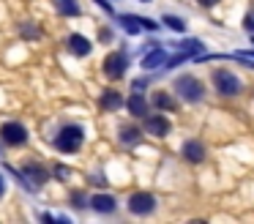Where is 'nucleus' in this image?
Returning a JSON list of instances; mask_svg holds the SVG:
<instances>
[{
	"label": "nucleus",
	"instance_id": "f257e3e1",
	"mask_svg": "<svg viewBox=\"0 0 254 224\" xmlns=\"http://www.w3.org/2000/svg\"><path fill=\"white\" fill-rule=\"evenodd\" d=\"M8 175H14V180H17L19 186H22L28 194H36L39 189H44L47 183L52 180V169L47 167L44 161H36V158H30V161H22L19 167H11V164H6Z\"/></svg>",
	"mask_w": 254,
	"mask_h": 224
},
{
	"label": "nucleus",
	"instance_id": "f03ea898",
	"mask_svg": "<svg viewBox=\"0 0 254 224\" xmlns=\"http://www.w3.org/2000/svg\"><path fill=\"white\" fill-rule=\"evenodd\" d=\"M85 145V126L74 123V120H66V123L58 126V131L52 134V148H55L61 156H74L79 153Z\"/></svg>",
	"mask_w": 254,
	"mask_h": 224
},
{
	"label": "nucleus",
	"instance_id": "7ed1b4c3",
	"mask_svg": "<svg viewBox=\"0 0 254 224\" xmlns=\"http://www.w3.org/2000/svg\"><path fill=\"white\" fill-rule=\"evenodd\" d=\"M126 71H128V52L126 49H112V52L104 55V60H101V74L110 82L123 79Z\"/></svg>",
	"mask_w": 254,
	"mask_h": 224
},
{
	"label": "nucleus",
	"instance_id": "20e7f679",
	"mask_svg": "<svg viewBox=\"0 0 254 224\" xmlns=\"http://www.w3.org/2000/svg\"><path fill=\"white\" fill-rule=\"evenodd\" d=\"M172 90H175L186 104H197V101L205 98V85L194 74H181L175 82H172Z\"/></svg>",
	"mask_w": 254,
	"mask_h": 224
},
{
	"label": "nucleus",
	"instance_id": "39448f33",
	"mask_svg": "<svg viewBox=\"0 0 254 224\" xmlns=\"http://www.w3.org/2000/svg\"><path fill=\"white\" fill-rule=\"evenodd\" d=\"M0 140L6 148H25L30 142V131L22 120H3L0 123Z\"/></svg>",
	"mask_w": 254,
	"mask_h": 224
},
{
	"label": "nucleus",
	"instance_id": "423d86ee",
	"mask_svg": "<svg viewBox=\"0 0 254 224\" xmlns=\"http://www.w3.org/2000/svg\"><path fill=\"white\" fill-rule=\"evenodd\" d=\"M115 22L123 27V33H128V36H139L142 30H148V33L159 30V22H156V19L137 16V14H115Z\"/></svg>",
	"mask_w": 254,
	"mask_h": 224
},
{
	"label": "nucleus",
	"instance_id": "0eeeda50",
	"mask_svg": "<svg viewBox=\"0 0 254 224\" xmlns=\"http://www.w3.org/2000/svg\"><path fill=\"white\" fill-rule=\"evenodd\" d=\"M210 82H213L216 93H219V96H227V98H230V96H238V93L243 90V82L238 79V74H232V71H227V69L213 71Z\"/></svg>",
	"mask_w": 254,
	"mask_h": 224
},
{
	"label": "nucleus",
	"instance_id": "6e6552de",
	"mask_svg": "<svg viewBox=\"0 0 254 224\" xmlns=\"http://www.w3.org/2000/svg\"><path fill=\"white\" fill-rule=\"evenodd\" d=\"M126 208H128L131 216H150V213L159 208V200H156L150 191H134L126 200Z\"/></svg>",
	"mask_w": 254,
	"mask_h": 224
},
{
	"label": "nucleus",
	"instance_id": "1a4fd4ad",
	"mask_svg": "<svg viewBox=\"0 0 254 224\" xmlns=\"http://www.w3.org/2000/svg\"><path fill=\"white\" fill-rule=\"evenodd\" d=\"M88 208L93 213H99V216H112V213L118 211V200H115V194H110V191H96V194H90Z\"/></svg>",
	"mask_w": 254,
	"mask_h": 224
},
{
	"label": "nucleus",
	"instance_id": "9d476101",
	"mask_svg": "<svg viewBox=\"0 0 254 224\" xmlns=\"http://www.w3.org/2000/svg\"><path fill=\"white\" fill-rule=\"evenodd\" d=\"M142 129H145V134H150V137H167L172 131V123H170V118L167 115H145L142 118Z\"/></svg>",
	"mask_w": 254,
	"mask_h": 224
},
{
	"label": "nucleus",
	"instance_id": "9b49d317",
	"mask_svg": "<svg viewBox=\"0 0 254 224\" xmlns=\"http://www.w3.org/2000/svg\"><path fill=\"white\" fill-rule=\"evenodd\" d=\"M66 49H68V55H74V58H88V55L93 52V41H90L88 36H82V33H68L66 36Z\"/></svg>",
	"mask_w": 254,
	"mask_h": 224
},
{
	"label": "nucleus",
	"instance_id": "f8f14e48",
	"mask_svg": "<svg viewBox=\"0 0 254 224\" xmlns=\"http://www.w3.org/2000/svg\"><path fill=\"white\" fill-rule=\"evenodd\" d=\"M142 134L145 129L137 123H121V129H118V142H121L123 148H137L139 142H142Z\"/></svg>",
	"mask_w": 254,
	"mask_h": 224
},
{
	"label": "nucleus",
	"instance_id": "ddd939ff",
	"mask_svg": "<svg viewBox=\"0 0 254 224\" xmlns=\"http://www.w3.org/2000/svg\"><path fill=\"white\" fill-rule=\"evenodd\" d=\"M126 109L134 120H142L150 112V101L142 96V90H131V96L126 98Z\"/></svg>",
	"mask_w": 254,
	"mask_h": 224
},
{
	"label": "nucleus",
	"instance_id": "4468645a",
	"mask_svg": "<svg viewBox=\"0 0 254 224\" xmlns=\"http://www.w3.org/2000/svg\"><path fill=\"white\" fill-rule=\"evenodd\" d=\"M99 107L104 109V112H118L121 107H126V98H123V93L115 90V87H104V90L99 93Z\"/></svg>",
	"mask_w": 254,
	"mask_h": 224
},
{
	"label": "nucleus",
	"instance_id": "2eb2a0df",
	"mask_svg": "<svg viewBox=\"0 0 254 224\" xmlns=\"http://www.w3.org/2000/svg\"><path fill=\"white\" fill-rule=\"evenodd\" d=\"M139 63H142V71H156V69H161V66L167 63V49H164V47H148Z\"/></svg>",
	"mask_w": 254,
	"mask_h": 224
},
{
	"label": "nucleus",
	"instance_id": "dca6fc26",
	"mask_svg": "<svg viewBox=\"0 0 254 224\" xmlns=\"http://www.w3.org/2000/svg\"><path fill=\"white\" fill-rule=\"evenodd\" d=\"M181 156L189 164H199V161H205V145L199 140H186L181 145Z\"/></svg>",
	"mask_w": 254,
	"mask_h": 224
},
{
	"label": "nucleus",
	"instance_id": "f3484780",
	"mask_svg": "<svg viewBox=\"0 0 254 224\" xmlns=\"http://www.w3.org/2000/svg\"><path fill=\"white\" fill-rule=\"evenodd\" d=\"M150 104H153L156 109H161V112H175V109H178L175 96L167 93V90H156L153 96H150Z\"/></svg>",
	"mask_w": 254,
	"mask_h": 224
},
{
	"label": "nucleus",
	"instance_id": "a211bd4d",
	"mask_svg": "<svg viewBox=\"0 0 254 224\" xmlns=\"http://www.w3.org/2000/svg\"><path fill=\"white\" fill-rule=\"evenodd\" d=\"M19 36L25 38V41H39L41 36H44V27L39 25V22H33V19H25V22H19Z\"/></svg>",
	"mask_w": 254,
	"mask_h": 224
},
{
	"label": "nucleus",
	"instance_id": "6ab92c4d",
	"mask_svg": "<svg viewBox=\"0 0 254 224\" xmlns=\"http://www.w3.org/2000/svg\"><path fill=\"white\" fill-rule=\"evenodd\" d=\"M58 5V14L66 16V19H74V16L82 14V8H79V0H55Z\"/></svg>",
	"mask_w": 254,
	"mask_h": 224
},
{
	"label": "nucleus",
	"instance_id": "aec40b11",
	"mask_svg": "<svg viewBox=\"0 0 254 224\" xmlns=\"http://www.w3.org/2000/svg\"><path fill=\"white\" fill-rule=\"evenodd\" d=\"M88 202H90L88 191H82V189H71V194H68V205H71L74 211H85V208H88Z\"/></svg>",
	"mask_w": 254,
	"mask_h": 224
},
{
	"label": "nucleus",
	"instance_id": "412c9836",
	"mask_svg": "<svg viewBox=\"0 0 254 224\" xmlns=\"http://www.w3.org/2000/svg\"><path fill=\"white\" fill-rule=\"evenodd\" d=\"M161 25L170 27V30H175V33H183V30H186V22H183L181 16H175V14H164V16H161Z\"/></svg>",
	"mask_w": 254,
	"mask_h": 224
},
{
	"label": "nucleus",
	"instance_id": "4be33fe9",
	"mask_svg": "<svg viewBox=\"0 0 254 224\" xmlns=\"http://www.w3.org/2000/svg\"><path fill=\"white\" fill-rule=\"evenodd\" d=\"M52 178L61 180V183H66V180L71 178V167H66V164H55V167H52Z\"/></svg>",
	"mask_w": 254,
	"mask_h": 224
},
{
	"label": "nucleus",
	"instance_id": "5701e85b",
	"mask_svg": "<svg viewBox=\"0 0 254 224\" xmlns=\"http://www.w3.org/2000/svg\"><path fill=\"white\" fill-rule=\"evenodd\" d=\"M88 183L104 189V186H107V175H104V172H90V175H88Z\"/></svg>",
	"mask_w": 254,
	"mask_h": 224
},
{
	"label": "nucleus",
	"instance_id": "b1692460",
	"mask_svg": "<svg viewBox=\"0 0 254 224\" xmlns=\"http://www.w3.org/2000/svg\"><path fill=\"white\" fill-rule=\"evenodd\" d=\"M243 27L249 30V36H252V41H254V11H249V14L243 16Z\"/></svg>",
	"mask_w": 254,
	"mask_h": 224
},
{
	"label": "nucleus",
	"instance_id": "393cba45",
	"mask_svg": "<svg viewBox=\"0 0 254 224\" xmlns=\"http://www.w3.org/2000/svg\"><path fill=\"white\" fill-rule=\"evenodd\" d=\"M96 5H99L104 14H110V16H115V8H112V0H93Z\"/></svg>",
	"mask_w": 254,
	"mask_h": 224
},
{
	"label": "nucleus",
	"instance_id": "a878e982",
	"mask_svg": "<svg viewBox=\"0 0 254 224\" xmlns=\"http://www.w3.org/2000/svg\"><path fill=\"white\" fill-rule=\"evenodd\" d=\"M112 38H115V33H112L110 27L104 25V27H101V30H99V41H101V44H110Z\"/></svg>",
	"mask_w": 254,
	"mask_h": 224
},
{
	"label": "nucleus",
	"instance_id": "bb28decb",
	"mask_svg": "<svg viewBox=\"0 0 254 224\" xmlns=\"http://www.w3.org/2000/svg\"><path fill=\"white\" fill-rule=\"evenodd\" d=\"M148 85H150L148 76H139V79H134V82H131V90H145Z\"/></svg>",
	"mask_w": 254,
	"mask_h": 224
},
{
	"label": "nucleus",
	"instance_id": "cd10ccee",
	"mask_svg": "<svg viewBox=\"0 0 254 224\" xmlns=\"http://www.w3.org/2000/svg\"><path fill=\"white\" fill-rule=\"evenodd\" d=\"M8 194V178L3 172H0V200H3V197Z\"/></svg>",
	"mask_w": 254,
	"mask_h": 224
},
{
	"label": "nucleus",
	"instance_id": "c85d7f7f",
	"mask_svg": "<svg viewBox=\"0 0 254 224\" xmlns=\"http://www.w3.org/2000/svg\"><path fill=\"white\" fill-rule=\"evenodd\" d=\"M41 222H58V216H52V213H39Z\"/></svg>",
	"mask_w": 254,
	"mask_h": 224
},
{
	"label": "nucleus",
	"instance_id": "c756f323",
	"mask_svg": "<svg viewBox=\"0 0 254 224\" xmlns=\"http://www.w3.org/2000/svg\"><path fill=\"white\" fill-rule=\"evenodd\" d=\"M197 3H199V5H205V8H208V5H216V3H219V0H197Z\"/></svg>",
	"mask_w": 254,
	"mask_h": 224
},
{
	"label": "nucleus",
	"instance_id": "7c9ffc66",
	"mask_svg": "<svg viewBox=\"0 0 254 224\" xmlns=\"http://www.w3.org/2000/svg\"><path fill=\"white\" fill-rule=\"evenodd\" d=\"M3 148L6 145H3V140H0V158H6V150H3Z\"/></svg>",
	"mask_w": 254,
	"mask_h": 224
},
{
	"label": "nucleus",
	"instance_id": "2f4dec72",
	"mask_svg": "<svg viewBox=\"0 0 254 224\" xmlns=\"http://www.w3.org/2000/svg\"><path fill=\"white\" fill-rule=\"evenodd\" d=\"M139 3H150V0H139Z\"/></svg>",
	"mask_w": 254,
	"mask_h": 224
},
{
	"label": "nucleus",
	"instance_id": "473e14b6",
	"mask_svg": "<svg viewBox=\"0 0 254 224\" xmlns=\"http://www.w3.org/2000/svg\"><path fill=\"white\" fill-rule=\"evenodd\" d=\"M112 3H115V0H112Z\"/></svg>",
	"mask_w": 254,
	"mask_h": 224
}]
</instances>
